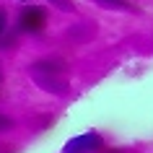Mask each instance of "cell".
Listing matches in <instances>:
<instances>
[{
    "label": "cell",
    "mask_w": 153,
    "mask_h": 153,
    "mask_svg": "<svg viewBox=\"0 0 153 153\" xmlns=\"http://www.w3.org/2000/svg\"><path fill=\"white\" fill-rule=\"evenodd\" d=\"M44 26H47V10L42 5H26L18 13V24H16L18 34H39Z\"/></svg>",
    "instance_id": "6da1fadb"
},
{
    "label": "cell",
    "mask_w": 153,
    "mask_h": 153,
    "mask_svg": "<svg viewBox=\"0 0 153 153\" xmlns=\"http://www.w3.org/2000/svg\"><path fill=\"white\" fill-rule=\"evenodd\" d=\"M31 78L42 91H49V94H57V96H62L68 91V81L62 78V73H52V70L39 68V65H31Z\"/></svg>",
    "instance_id": "7a4b0ae2"
},
{
    "label": "cell",
    "mask_w": 153,
    "mask_h": 153,
    "mask_svg": "<svg viewBox=\"0 0 153 153\" xmlns=\"http://www.w3.org/2000/svg\"><path fill=\"white\" fill-rule=\"evenodd\" d=\"M101 151H104V137L94 130L68 140V145L62 148V153H101Z\"/></svg>",
    "instance_id": "3957f363"
},
{
    "label": "cell",
    "mask_w": 153,
    "mask_h": 153,
    "mask_svg": "<svg viewBox=\"0 0 153 153\" xmlns=\"http://www.w3.org/2000/svg\"><path fill=\"white\" fill-rule=\"evenodd\" d=\"M99 5H104V8H117V10H130V5L125 0H96Z\"/></svg>",
    "instance_id": "277c9868"
},
{
    "label": "cell",
    "mask_w": 153,
    "mask_h": 153,
    "mask_svg": "<svg viewBox=\"0 0 153 153\" xmlns=\"http://www.w3.org/2000/svg\"><path fill=\"white\" fill-rule=\"evenodd\" d=\"M16 47V34H0V49H13Z\"/></svg>",
    "instance_id": "5b68a950"
},
{
    "label": "cell",
    "mask_w": 153,
    "mask_h": 153,
    "mask_svg": "<svg viewBox=\"0 0 153 153\" xmlns=\"http://www.w3.org/2000/svg\"><path fill=\"white\" fill-rule=\"evenodd\" d=\"M47 3L55 5V8H60V10H68V13L75 10V3H73V0H47Z\"/></svg>",
    "instance_id": "8992f818"
},
{
    "label": "cell",
    "mask_w": 153,
    "mask_h": 153,
    "mask_svg": "<svg viewBox=\"0 0 153 153\" xmlns=\"http://www.w3.org/2000/svg\"><path fill=\"white\" fill-rule=\"evenodd\" d=\"M13 125H16V122H13V117H8V114L0 112V132H10V130H13Z\"/></svg>",
    "instance_id": "52a82bcc"
},
{
    "label": "cell",
    "mask_w": 153,
    "mask_h": 153,
    "mask_svg": "<svg viewBox=\"0 0 153 153\" xmlns=\"http://www.w3.org/2000/svg\"><path fill=\"white\" fill-rule=\"evenodd\" d=\"M5 31H8V13L0 8V34H5Z\"/></svg>",
    "instance_id": "ba28073f"
},
{
    "label": "cell",
    "mask_w": 153,
    "mask_h": 153,
    "mask_svg": "<svg viewBox=\"0 0 153 153\" xmlns=\"http://www.w3.org/2000/svg\"><path fill=\"white\" fill-rule=\"evenodd\" d=\"M18 3H29V0H18Z\"/></svg>",
    "instance_id": "9c48e42d"
},
{
    "label": "cell",
    "mask_w": 153,
    "mask_h": 153,
    "mask_svg": "<svg viewBox=\"0 0 153 153\" xmlns=\"http://www.w3.org/2000/svg\"><path fill=\"white\" fill-rule=\"evenodd\" d=\"M112 153H122V151H112Z\"/></svg>",
    "instance_id": "30bf717a"
},
{
    "label": "cell",
    "mask_w": 153,
    "mask_h": 153,
    "mask_svg": "<svg viewBox=\"0 0 153 153\" xmlns=\"http://www.w3.org/2000/svg\"><path fill=\"white\" fill-rule=\"evenodd\" d=\"M0 81H3V73H0Z\"/></svg>",
    "instance_id": "8fae6325"
}]
</instances>
